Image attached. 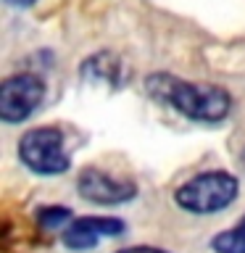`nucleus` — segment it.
Masks as SVG:
<instances>
[{"label":"nucleus","mask_w":245,"mask_h":253,"mask_svg":"<svg viewBox=\"0 0 245 253\" xmlns=\"http://www.w3.org/2000/svg\"><path fill=\"white\" fill-rule=\"evenodd\" d=\"M145 92L156 103L166 108H174L177 114L193 122L219 124L224 122L232 111V95L219 84H201L187 82L177 74L156 71L145 79Z\"/></svg>","instance_id":"nucleus-1"},{"label":"nucleus","mask_w":245,"mask_h":253,"mask_svg":"<svg viewBox=\"0 0 245 253\" xmlns=\"http://www.w3.org/2000/svg\"><path fill=\"white\" fill-rule=\"evenodd\" d=\"M237 198H240V179L232 171H224V169L201 171L174 190V203L182 211L195 213V216L221 213Z\"/></svg>","instance_id":"nucleus-2"},{"label":"nucleus","mask_w":245,"mask_h":253,"mask_svg":"<svg viewBox=\"0 0 245 253\" xmlns=\"http://www.w3.org/2000/svg\"><path fill=\"white\" fill-rule=\"evenodd\" d=\"M19 161L32 174L58 177L71 169V153L66 148V134L58 126H35L19 140Z\"/></svg>","instance_id":"nucleus-3"},{"label":"nucleus","mask_w":245,"mask_h":253,"mask_svg":"<svg viewBox=\"0 0 245 253\" xmlns=\"http://www.w3.org/2000/svg\"><path fill=\"white\" fill-rule=\"evenodd\" d=\"M45 82L32 71H21L0 84V119L5 124H21L45 103Z\"/></svg>","instance_id":"nucleus-4"},{"label":"nucleus","mask_w":245,"mask_h":253,"mask_svg":"<svg viewBox=\"0 0 245 253\" xmlns=\"http://www.w3.org/2000/svg\"><path fill=\"white\" fill-rule=\"evenodd\" d=\"M77 190L87 203H95V206H124V203L134 201V195H137V185L134 182L119 179L108 171L92 169V166L79 174Z\"/></svg>","instance_id":"nucleus-5"},{"label":"nucleus","mask_w":245,"mask_h":253,"mask_svg":"<svg viewBox=\"0 0 245 253\" xmlns=\"http://www.w3.org/2000/svg\"><path fill=\"white\" fill-rule=\"evenodd\" d=\"M126 232V221L119 216H82L61 232V243L69 251H92L103 240H114Z\"/></svg>","instance_id":"nucleus-6"},{"label":"nucleus","mask_w":245,"mask_h":253,"mask_svg":"<svg viewBox=\"0 0 245 253\" xmlns=\"http://www.w3.org/2000/svg\"><path fill=\"white\" fill-rule=\"evenodd\" d=\"M79 77L84 82L95 84H111V87H122L124 84V61L111 50L92 53L90 58L82 61L79 66Z\"/></svg>","instance_id":"nucleus-7"},{"label":"nucleus","mask_w":245,"mask_h":253,"mask_svg":"<svg viewBox=\"0 0 245 253\" xmlns=\"http://www.w3.org/2000/svg\"><path fill=\"white\" fill-rule=\"evenodd\" d=\"M208 245L213 253H245V216L235 227L216 232Z\"/></svg>","instance_id":"nucleus-8"},{"label":"nucleus","mask_w":245,"mask_h":253,"mask_svg":"<svg viewBox=\"0 0 245 253\" xmlns=\"http://www.w3.org/2000/svg\"><path fill=\"white\" fill-rule=\"evenodd\" d=\"M35 219L45 232H58V229H66L74 221V211L69 206H42V209H37Z\"/></svg>","instance_id":"nucleus-9"},{"label":"nucleus","mask_w":245,"mask_h":253,"mask_svg":"<svg viewBox=\"0 0 245 253\" xmlns=\"http://www.w3.org/2000/svg\"><path fill=\"white\" fill-rule=\"evenodd\" d=\"M114 253H171V251L158 248V245H129V248H119Z\"/></svg>","instance_id":"nucleus-10"},{"label":"nucleus","mask_w":245,"mask_h":253,"mask_svg":"<svg viewBox=\"0 0 245 253\" xmlns=\"http://www.w3.org/2000/svg\"><path fill=\"white\" fill-rule=\"evenodd\" d=\"M8 5H16V8H29V5H35V0H5Z\"/></svg>","instance_id":"nucleus-11"},{"label":"nucleus","mask_w":245,"mask_h":253,"mask_svg":"<svg viewBox=\"0 0 245 253\" xmlns=\"http://www.w3.org/2000/svg\"><path fill=\"white\" fill-rule=\"evenodd\" d=\"M240 164L245 166V148H243V153H240Z\"/></svg>","instance_id":"nucleus-12"}]
</instances>
